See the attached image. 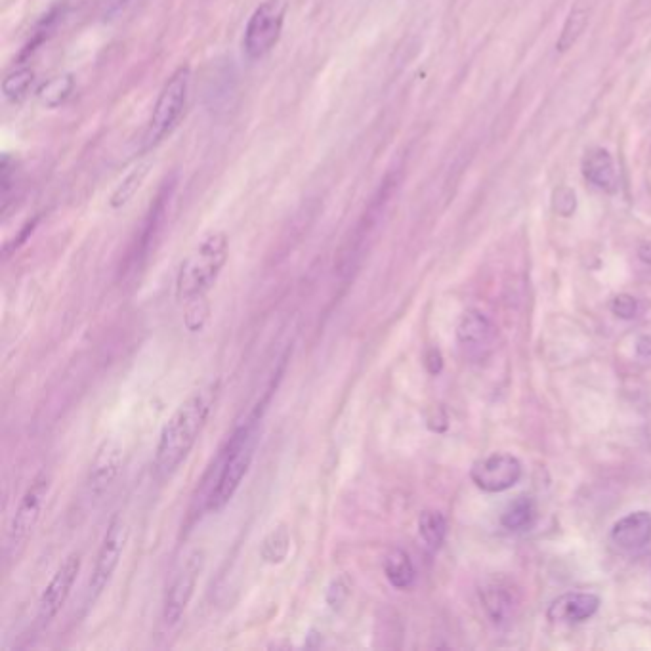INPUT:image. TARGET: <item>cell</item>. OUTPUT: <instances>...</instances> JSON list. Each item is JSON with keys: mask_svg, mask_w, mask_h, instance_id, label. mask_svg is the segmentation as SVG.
<instances>
[{"mask_svg": "<svg viewBox=\"0 0 651 651\" xmlns=\"http://www.w3.org/2000/svg\"><path fill=\"white\" fill-rule=\"evenodd\" d=\"M216 396L218 382H210L207 386L195 390L188 399H184L170 415V419L163 424L153 459L161 476H170L188 459L191 449L195 447L209 420Z\"/></svg>", "mask_w": 651, "mask_h": 651, "instance_id": "cell-1", "label": "cell"}, {"mask_svg": "<svg viewBox=\"0 0 651 651\" xmlns=\"http://www.w3.org/2000/svg\"><path fill=\"white\" fill-rule=\"evenodd\" d=\"M230 258V239L224 231H212L180 264L174 294L180 302H197L218 281Z\"/></svg>", "mask_w": 651, "mask_h": 651, "instance_id": "cell-2", "label": "cell"}, {"mask_svg": "<svg viewBox=\"0 0 651 651\" xmlns=\"http://www.w3.org/2000/svg\"><path fill=\"white\" fill-rule=\"evenodd\" d=\"M256 443H258V434H256L254 422L241 426L235 432V436L228 443L222 464H220L218 478L207 497L209 512H220L230 504L233 495L237 493V489L241 487L245 476L251 470Z\"/></svg>", "mask_w": 651, "mask_h": 651, "instance_id": "cell-3", "label": "cell"}, {"mask_svg": "<svg viewBox=\"0 0 651 651\" xmlns=\"http://www.w3.org/2000/svg\"><path fill=\"white\" fill-rule=\"evenodd\" d=\"M189 86H191V69L189 65H182L170 75V79L157 96V102L153 105L146 134H144L146 147L161 144L178 126L188 105Z\"/></svg>", "mask_w": 651, "mask_h": 651, "instance_id": "cell-4", "label": "cell"}, {"mask_svg": "<svg viewBox=\"0 0 651 651\" xmlns=\"http://www.w3.org/2000/svg\"><path fill=\"white\" fill-rule=\"evenodd\" d=\"M287 14L285 0H264L252 12L245 27L243 52L247 60L258 62L264 60L281 39L283 25Z\"/></svg>", "mask_w": 651, "mask_h": 651, "instance_id": "cell-5", "label": "cell"}, {"mask_svg": "<svg viewBox=\"0 0 651 651\" xmlns=\"http://www.w3.org/2000/svg\"><path fill=\"white\" fill-rule=\"evenodd\" d=\"M203 569H205V550L195 548L182 558V562L170 575L165 598H163V621L168 627L178 625L180 619L184 617Z\"/></svg>", "mask_w": 651, "mask_h": 651, "instance_id": "cell-6", "label": "cell"}, {"mask_svg": "<svg viewBox=\"0 0 651 651\" xmlns=\"http://www.w3.org/2000/svg\"><path fill=\"white\" fill-rule=\"evenodd\" d=\"M128 543V525L121 514H115L105 531L104 541L96 554L94 571L88 583V598L94 602L102 596L105 588L109 587L117 567L121 564V558L125 554V546Z\"/></svg>", "mask_w": 651, "mask_h": 651, "instance_id": "cell-7", "label": "cell"}, {"mask_svg": "<svg viewBox=\"0 0 651 651\" xmlns=\"http://www.w3.org/2000/svg\"><path fill=\"white\" fill-rule=\"evenodd\" d=\"M48 493H50V476L39 474L21 495L20 503L16 506L14 516L8 525L6 546L10 552H18V548L25 545L33 535L35 527L41 520Z\"/></svg>", "mask_w": 651, "mask_h": 651, "instance_id": "cell-8", "label": "cell"}, {"mask_svg": "<svg viewBox=\"0 0 651 651\" xmlns=\"http://www.w3.org/2000/svg\"><path fill=\"white\" fill-rule=\"evenodd\" d=\"M83 558L79 552H71L65 556L62 564L54 571L46 587L42 588L41 598H39V608H37V619L42 625H48L56 619V615L62 611L67 598L71 596V590L77 583V577L81 573Z\"/></svg>", "mask_w": 651, "mask_h": 651, "instance_id": "cell-9", "label": "cell"}, {"mask_svg": "<svg viewBox=\"0 0 651 651\" xmlns=\"http://www.w3.org/2000/svg\"><path fill=\"white\" fill-rule=\"evenodd\" d=\"M470 478L482 491L503 493L520 482L522 462L508 453H493L472 466Z\"/></svg>", "mask_w": 651, "mask_h": 651, "instance_id": "cell-10", "label": "cell"}, {"mask_svg": "<svg viewBox=\"0 0 651 651\" xmlns=\"http://www.w3.org/2000/svg\"><path fill=\"white\" fill-rule=\"evenodd\" d=\"M125 464V451L123 445L113 438L105 440L94 459L90 462L88 470V487L94 495L105 493L113 483L119 480Z\"/></svg>", "mask_w": 651, "mask_h": 651, "instance_id": "cell-11", "label": "cell"}, {"mask_svg": "<svg viewBox=\"0 0 651 651\" xmlns=\"http://www.w3.org/2000/svg\"><path fill=\"white\" fill-rule=\"evenodd\" d=\"M600 608V598L590 592H567L556 598L546 611L552 623H581L590 619Z\"/></svg>", "mask_w": 651, "mask_h": 651, "instance_id": "cell-12", "label": "cell"}, {"mask_svg": "<svg viewBox=\"0 0 651 651\" xmlns=\"http://www.w3.org/2000/svg\"><path fill=\"white\" fill-rule=\"evenodd\" d=\"M483 608L493 623L503 625L512 619L514 609L518 608V592L512 588V583L501 577L489 579L480 590Z\"/></svg>", "mask_w": 651, "mask_h": 651, "instance_id": "cell-13", "label": "cell"}, {"mask_svg": "<svg viewBox=\"0 0 651 651\" xmlns=\"http://www.w3.org/2000/svg\"><path fill=\"white\" fill-rule=\"evenodd\" d=\"M613 543L623 550H640L651 541V514L638 510L621 518L611 529Z\"/></svg>", "mask_w": 651, "mask_h": 651, "instance_id": "cell-14", "label": "cell"}, {"mask_svg": "<svg viewBox=\"0 0 651 651\" xmlns=\"http://www.w3.org/2000/svg\"><path fill=\"white\" fill-rule=\"evenodd\" d=\"M583 174L592 186L606 193H615L619 189V172L615 167L613 157L602 147H594L587 151L583 159Z\"/></svg>", "mask_w": 651, "mask_h": 651, "instance_id": "cell-15", "label": "cell"}, {"mask_svg": "<svg viewBox=\"0 0 651 651\" xmlns=\"http://www.w3.org/2000/svg\"><path fill=\"white\" fill-rule=\"evenodd\" d=\"M495 336L493 323L478 310H468L457 325V338L464 348H482Z\"/></svg>", "mask_w": 651, "mask_h": 651, "instance_id": "cell-16", "label": "cell"}, {"mask_svg": "<svg viewBox=\"0 0 651 651\" xmlns=\"http://www.w3.org/2000/svg\"><path fill=\"white\" fill-rule=\"evenodd\" d=\"M384 577L392 587L398 588V590H407L411 587L417 577L411 556L401 548H394L384 558Z\"/></svg>", "mask_w": 651, "mask_h": 651, "instance_id": "cell-17", "label": "cell"}, {"mask_svg": "<svg viewBox=\"0 0 651 651\" xmlns=\"http://www.w3.org/2000/svg\"><path fill=\"white\" fill-rule=\"evenodd\" d=\"M588 16H590V8H588L587 2L577 0L575 6L571 8V12L567 14L566 23H564L562 33L556 42L558 52H567L569 48L575 46V42L579 41V37L587 29Z\"/></svg>", "mask_w": 651, "mask_h": 651, "instance_id": "cell-18", "label": "cell"}, {"mask_svg": "<svg viewBox=\"0 0 651 651\" xmlns=\"http://www.w3.org/2000/svg\"><path fill=\"white\" fill-rule=\"evenodd\" d=\"M419 535L422 543L430 550H438L445 535H447V522L438 510H424L419 516Z\"/></svg>", "mask_w": 651, "mask_h": 651, "instance_id": "cell-19", "label": "cell"}, {"mask_svg": "<svg viewBox=\"0 0 651 651\" xmlns=\"http://www.w3.org/2000/svg\"><path fill=\"white\" fill-rule=\"evenodd\" d=\"M289 550H291V535H289V529L281 525V527L273 529L272 533L264 539V543L260 546V558L266 564L275 566V564H281L287 560Z\"/></svg>", "mask_w": 651, "mask_h": 651, "instance_id": "cell-20", "label": "cell"}, {"mask_svg": "<svg viewBox=\"0 0 651 651\" xmlns=\"http://www.w3.org/2000/svg\"><path fill=\"white\" fill-rule=\"evenodd\" d=\"M73 90H75V79L71 75H60V77H54L42 84L37 96H39L42 105L54 109V107L65 104L71 98Z\"/></svg>", "mask_w": 651, "mask_h": 651, "instance_id": "cell-21", "label": "cell"}, {"mask_svg": "<svg viewBox=\"0 0 651 651\" xmlns=\"http://www.w3.org/2000/svg\"><path fill=\"white\" fill-rule=\"evenodd\" d=\"M533 518H535V503L531 497L522 495L514 503L508 504V508L501 516V524L508 531H520V529L529 527Z\"/></svg>", "mask_w": 651, "mask_h": 651, "instance_id": "cell-22", "label": "cell"}, {"mask_svg": "<svg viewBox=\"0 0 651 651\" xmlns=\"http://www.w3.org/2000/svg\"><path fill=\"white\" fill-rule=\"evenodd\" d=\"M33 81H35V73L29 67H18L4 77L2 94L10 104H20L21 100L29 94Z\"/></svg>", "mask_w": 651, "mask_h": 651, "instance_id": "cell-23", "label": "cell"}, {"mask_svg": "<svg viewBox=\"0 0 651 651\" xmlns=\"http://www.w3.org/2000/svg\"><path fill=\"white\" fill-rule=\"evenodd\" d=\"M147 168H149V165H142V167L134 168V170L126 176L125 180L117 186V189L113 191V195L109 197V207H111V209H123V207H126V205L134 199V195L138 193V189L142 188V184H144V180H146Z\"/></svg>", "mask_w": 651, "mask_h": 651, "instance_id": "cell-24", "label": "cell"}, {"mask_svg": "<svg viewBox=\"0 0 651 651\" xmlns=\"http://www.w3.org/2000/svg\"><path fill=\"white\" fill-rule=\"evenodd\" d=\"M611 314L617 315L619 319H632L638 314V300L632 294H617L609 304Z\"/></svg>", "mask_w": 651, "mask_h": 651, "instance_id": "cell-25", "label": "cell"}, {"mask_svg": "<svg viewBox=\"0 0 651 651\" xmlns=\"http://www.w3.org/2000/svg\"><path fill=\"white\" fill-rule=\"evenodd\" d=\"M552 207L562 214V216H571L575 212V207H577V197H575V191L571 188H558L554 191V197H552Z\"/></svg>", "mask_w": 651, "mask_h": 651, "instance_id": "cell-26", "label": "cell"}, {"mask_svg": "<svg viewBox=\"0 0 651 651\" xmlns=\"http://www.w3.org/2000/svg\"><path fill=\"white\" fill-rule=\"evenodd\" d=\"M350 596V585L344 579H335L327 590V602L333 609H340Z\"/></svg>", "mask_w": 651, "mask_h": 651, "instance_id": "cell-27", "label": "cell"}, {"mask_svg": "<svg viewBox=\"0 0 651 651\" xmlns=\"http://www.w3.org/2000/svg\"><path fill=\"white\" fill-rule=\"evenodd\" d=\"M426 369H428L430 375H440L441 369H443V357H441L438 348L428 350V354H426Z\"/></svg>", "mask_w": 651, "mask_h": 651, "instance_id": "cell-28", "label": "cell"}, {"mask_svg": "<svg viewBox=\"0 0 651 651\" xmlns=\"http://www.w3.org/2000/svg\"><path fill=\"white\" fill-rule=\"evenodd\" d=\"M636 352L642 357H651V336H642L636 344Z\"/></svg>", "mask_w": 651, "mask_h": 651, "instance_id": "cell-29", "label": "cell"}, {"mask_svg": "<svg viewBox=\"0 0 651 651\" xmlns=\"http://www.w3.org/2000/svg\"><path fill=\"white\" fill-rule=\"evenodd\" d=\"M638 256H640L642 262H646V264H650L651 266V241L650 243H642V245H640Z\"/></svg>", "mask_w": 651, "mask_h": 651, "instance_id": "cell-30", "label": "cell"}]
</instances>
